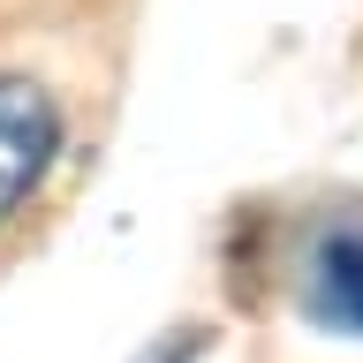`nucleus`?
Instances as JSON below:
<instances>
[{"label": "nucleus", "instance_id": "obj_1", "mask_svg": "<svg viewBox=\"0 0 363 363\" xmlns=\"http://www.w3.org/2000/svg\"><path fill=\"white\" fill-rule=\"evenodd\" d=\"M61 144H68V106L30 68H0V227L45 189Z\"/></svg>", "mask_w": 363, "mask_h": 363}, {"label": "nucleus", "instance_id": "obj_2", "mask_svg": "<svg viewBox=\"0 0 363 363\" xmlns=\"http://www.w3.org/2000/svg\"><path fill=\"white\" fill-rule=\"evenodd\" d=\"M295 288H303V318L311 325L363 340V212H333V220L311 227Z\"/></svg>", "mask_w": 363, "mask_h": 363}]
</instances>
